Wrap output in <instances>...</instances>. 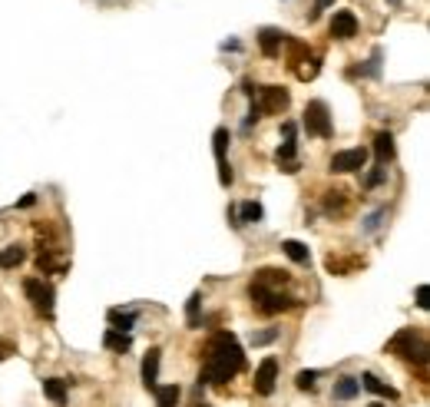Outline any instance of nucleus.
Instances as JSON below:
<instances>
[{
	"label": "nucleus",
	"instance_id": "nucleus-25",
	"mask_svg": "<svg viewBox=\"0 0 430 407\" xmlns=\"http://www.w3.org/2000/svg\"><path fill=\"white\" fill-rule=\"evenodd\" d=\"M199 305H202V295L195 291L189 305H186V318H189V328H199Z\"/></svg>",
	"mask_w": 430,
	"mask_h": 407
},
{
	"label": "nucleus",
	"instance_id": "nucleus-12",
	"mask_svg": "<svg viewBox=\"0 0 430 407\" xmlns=\"http://www.w3.org/2000/svg\"><path fill=\"white\" fill-rule=\"evenodd\" d=\"M275 163L282 166V172H298V143H295V136H288L282 146H278Z\"/></svg>",
	"mask_w": 430,
	"mask_h": 407
},
{
	"label": "nucleus",
	"instance_id": "nucleus-27",
	"mask_svg": "<svg viewBox=\"0 0 430 407\" xmlns=\"http://www.w3.org/2000/svg\"><path fill=\"white\" fill-rule=\"evenodd\" d=\"M384 176H387V169L384 166H377L371 172V176H368V189H374V186H381V182H384Z\"/></svg>",
	"mask_w": 430,
	"mask_h": 407
},
{
	"label": "nucleus",
	"instance_id": "nucleus-20",
	"mask_svg": "<svg viewBox=\"0 0 430 407\" xmlns=\"http://www.w3.org/2000/svg\"><path fill=\"white\" fill-rule=\"evenodd\" d=\"M282 252L292 258V262H298V265H308V258H312L308 245H301V242H295V239H285L282 242Z\"/></svg>",
	"mask_w": 430,
	"mask_h": 407
},
{
	"label": "nucleus",
	"instance_id": "nucleus-11",
	"mask_svg": "<svg viewBox=\"0 0 430 407\" xmlns=\"http://www.w3.org/2000/svg\"><path fill=\"white\" fill-rule=\"evenodd\" d=\"M159 361H163V351H159V347H149L146 361H143V384H146L149 391L159 388Z\"/></svg>",
	"mask_w": 430,
	"mask_h": 407
},
{
	"label": "nucleus",
	"instance_id": "nucleus-24",
	"mask_svg": "<svg viewBox=\"0 0 430 407\" xmlns=\"http://www.w3.org/2000/svg\"><path fill=\"white\" fill-rule=\"evenodd\" d=\"M179 384H165V388H156V407H179Z\"/></svg>",
	"mask_w": 430,
	"mask_h": 407
},
{
	"label": "nucleus",
	"instance_id": "nucleus-13",
	"mask_svg": "<svg viewBox=\"0 0 430 407\" xmlns=\"http://www.w3.org/2000/svg\"><path fill=\"white\" fill-rule=\"evenodd\" d=\"M285 37H288V33H282V30H271V27H265V30L258 33V44H262V53H265V57H278V50H282Z\"/></svg>",
	"mask_w": 430,
	"mask_h": 407
},
{
	"label": "nucleus",
	"instance_id": "nucleus-35",
	"mask_svg": "<svg viewBox=\"0 0 430 407\" xmlns=\"http://www.w3.org/2000/svg\"><path fill=\"white\" fill-rule=\"evenodd\" d=\"M199 407H208V404H199Z\"/></svg>",
	"mask_w": 430,
	"mask_h": 407
},
{
	"label": "nucleus",
	"instance_id": "nucleus-10",
	"mask_svg": "<svg viewBox=\"0 0 430 407\" xmlns=\"http://www.w3.org/2000/svg\"><path fill=\"white\" fill-rule=\"evenodd\" d=\"M331 37H334V40H351V37H357L355 10H334V17H331Z\"/></svg>",
	"mask_w": 430,
	"mask_h": 407
},
{
	"label": "nucleus",
	"instance_id": "nucleus-23",
	"mask_svg": "<svg viewBox=\"0 0 430 407\" xmlns=\"http://www.w3.org/2000/svg\"><path fill=\"white\" fill-rule=\"evenodd\" d=\"M44 394L53 401V404H63V401H66V381H60V377H46Z\"/></svg>",
	"mask_w": 430,
	"mask_h": 407
},
{
	"label": "nucleus",
	"instance_id": "nucleus-33",
	"mask_svg": "<svg viewBox=\"0 0 430 407\" xmlns=\"http://www.w3.org/2000/svg\"><path fill=\"white\" fill-rule=\"evenodd\" d=\"M391 3H394V7H401V3H404V0H391Z\"/></svg>",
	"mask_w": 430,
	"mask_h": 407
},
{
	"label": "nucleus",
	"instance_id": "nucleus-4",
	"mask_svg": "<svg viewBox=\"0 0 430 407\" xmlns=\"http://www.w3.org/2000/svg\"><path fill=\"white\" fill-rule=\"evenodd\" d=\"M305 129H308V136H321V139L334 136V123L328 116V103L312 100V103L305 106Z\"/></svg>",
	"mask_w": 430,
	"mask_h": 407
},
{
	"label": "nucleus",
	"instance_id": "nucleus-9",
	"mask_svg": "<svg viewBox=\"0 0 430 407\" xmlns=\"http://www.w3.org/2000/svg\"><path fill=\"white\" fill-rule=\"evenodd\" d=\"M275 381H278V361L275 358H265V361L258 364V371H255V394H268L275 391Z\"/></svg>",
	"mask_w": 430,
	"mask_h": 407
},
{
	"label": "nucleus",
	"instance_id": "nucleus-32",
	"mask_svg": "<svg viewBox=\"0 0 430 407\" xmlns=\"http://www.w3.org/2000/svg\"><path fill=\"white\" fill-rule=\"evenodd\" d=\"M33 202H37V196H33V192H27V196L20 199V202H17V206H20V209H30V206H33Z\"/></svg>",
	"mask_w": 430,
	"mask_h": 407
},
{
	"label": "nucleus",
	"instance_id": "nucleus-22",
	"mask_svg": "<svg viewBox=\"0 0 430 407\" xmlns=\"http://www.w3.org/2000/svg\"><path fill=\"white\" fill-rule=\"evenodd\" d=\"M103 345L109 347V351H119V354H123V351H129L133 338H129L126 332H113V328H109V332L103 334Z\"/></svg>",
	"mask_w": 430,
	"mask_h": 407
},
{
	"label": "nucleus",
	"instance_id": "nucleus-16",
	"mask_svg": "<svg viewBox=\"0 0 430 407\" xmlns=\"http://www.w3.org/2000/svg\"><path fill=\"white\" fill-rule=\"evenodd\" d=\"M394 152H397V150H394V136H391V133H377V136H374V156L381 159V166L394 159Z\"/></svg>",
	"mask_w": 430,
	"mask_h": 407
},
{
	"label": "nucleus",
	"instance_id": "nucleus-30",
	"mask_svg": "<svg viewBox=\"0 0 430 407\" xmlns=\"http://www.w3.org/2000/svg\"><path fill=\"white\" fill-rule=\"evenodd\" d=\"M275 334H278V332H262V334H255V345H268V341H275Z\"/></svg>",
	"mask_w": 430,
	"mask_h": 407
},
{
	"label": "nucleus",
	"instance_id": "nucleus-29",
	"mask_svg": "<svg viewBox=\"0 0 430 407\" xmlns=\"http://www.w3.org/2000/svg\"><path fill=\"white\" fill-rule=\"evenodd\" d=\"M331 3H334V0H314V10L308 14V20H318V17H321V10H325V7H331Z\"/></svg>",
	"mask_w": 430,
	"mask_h": 407
},
{
	"label": "nucleus",
	"instance_id": "nucleus-1",
	"mask_svg": "<svg viewBox=\"0 0 430 407\" xmlns=\"http://www.w3.org/2000/svg\"><path fill=\"white\" fill-rule=\"evenodd\" d=\"M245 368V351L238 347L235 334L232 332H219L212 334V341L206 345V364H202V374L199 381H208V384H225L232 381Z\"/></svg>",
	"mask_w": 430,
	"mask_h": 407
},
{
	"label": "nucleus",
	"instance_id": "nucleus-14",
	"mask_svg": "<svg viewBox=\"0 0 430 407\" xmlns=\"http://www.w3.org/2000/svg\"><path fill=\"white\" fill-rule=\"evenodd\" d=\"M357 381H361V388H364V391L377 394V397H387V401H397V391H394L391 384H384L381 377H374V374H364V377H357Z\"/></svg>",
	"mask_w": 430,
	"mask_h": 407
},
{
	"label": "nucleus",
	"instance_id": "nucleus-2",
	"mask_svg": "<svg viewBox=\"0 0 430 407\" xmlns=\"http://www.w3.org/2000/svg\"><path fill=\"white\" fill-rule=\"evenodd\" d=\"M387 351L397 354V358H407V361L427 364V341H424V334L414 332V328H404V332L394 334V338L387 341Z\"/></svg>",
	"mask_w": 430,
	"mask_h": 407
},
{
	"label": "nucleus",
	"instance_id": "nucleus-7",
	"mask_svg": "<svg viewBox=\"0 0 430 407\" xmlns=\"http://www.w3.org/2000/svg\"><path fill=\"white\" fill-rule=\"evenodd\" d=\"M229 129L225 126H219L215 133H212V146H215V163H219V182H222L225 189L232 186V179H235V172H232V166H229V159H225V150H229Z\"/></svg>",
	"mask_w": 430,
	"mask_h": 407
},
{
	"label": "nucleus",
	"instance_id": "nucleus-15",
	"mask_svg": "<svg viewBox=\"0 0 430 407\" xmlns=\"http://www.w3.org/2000/svg\"><path fill=\"white\" fill-rule=\"evenodd\" d=\"M331 394H334V401H351V397L361 394V381H357V377H338Z\"/></svg>",
	"mask_w": 430,
	"mask_h": 407
},
{
	"label": "nucleus",
	"instance_id": "nucleus-6",
	"mask_svg": "<svg viewBox=\"0 0 430 407\" xmlns=\"http://www.w3.org/2000/svg\"><path fill=\"white\" fill-rule=\"evenodd\" d=\"M288 103H292V96H288L285 87H262V93H258V103H255V106H258V113L275 116V113H285Z\"/></svg>",
	"mask_w": 430,
	"mask_h": 407
},
{
	"label": "nucleus",
	"instance_id": "nucleus-34",
	"mask_svg": "<svg viewBox=\"0 0 430 407\" xmlns=\"http://www.w3.org/2000/svg\"><path fill=\"white\" fill-rule=\"evenodd\" d=\"M371 407H384V404H371Z\"/></svg>",
	"mask_w": 430,
	"mask_h": 407
},
{
	"label": "nucleus",
	"instance_id": "nucleus-28",
	"mask_svg": "<svg viewBox=\"0 0 430 407\" xmlns=\"http://www.w3.org/2000/svg\"><path fill=\"white\" fill-rule=\"evenodd\" d=\"M417 305H420V308H430V288L427 285H417Z\"/></svg>",
	"mask_w": 430,
	"mask_h": 407
},
{
	"label": "nucleus",
	"instance_id": "nucleus-18",
	"mask_svg": "<svg viewBox=\"0 0 430 407\" xmlns=\"http://www.w3.org/2000/svg\"><path fill=\"white\" fill-rule=\"evenodd\" d=\"M27 262V248L24 245H7L3 252H0V269H17V265H24Z\"/></svg>",
	"mask_w": 430,
	"mask_h": 407
},
{
	"label": "nucleus",
	"instance_id": "nucleus-19",
	"mask_svg": "<svg viewBox=\"0 0 430 407\" xmlns=\"http://www.w3.org/2000/svg\"><path fill=\"white\" fill-rule=\"evenodd\" d=\"M262 215H265V212H262V206H258V202H242V206L235 209L238 228H242V226H252V222H258Z\"/></svg>",
	"mask_w": 430,
	"mask_h": 407
},
{
	"label": "nucleus",
	"instance_id": "nucleus-26",
	"mask_svg": "<svg viewBox=\"0 0 430 407\" xmlns=\"http://www.w3.org/2000/svg\"><path fill=\"white\" fill-rule=\"evenodd\" d=\"M314 381H318V371H301V374L295 377V384L301 391H314Z\"/></svg>",
	"mask_w": 430,
	"mask_h": 407
},
{
	"label": "nucleus",
	"instance_id": "nucleus-31",
	"mask_svg": "<svg viewBox=\"0 0 430 407\" xmlns=\"http://www.w3.org/2000/svg\"><path fill=\"white\" fill-rule=\"evenodd\" d=\"M10 354H14V345H10V341H0V361H7Z\"/></svg>",
	"mask_w": 430,
	"mask_h": 407
},
{
	"label": "nucleus",
	"instance_id": "nucleus-21",
	"mask_svg": "<svg viewBox=\"0 0 430 407\" xmlns=\"http://www.w3.org/2000/svg\"><path fill=\"white\" fill-rule=\"evenodd\" d=\"M109 325H113V332H129L136 325V311H123V308H109Z\"/></svg>",
	"mask_w": 430,
	"mask_h": 407
},
{
	"label": "nucleus",
	"instance_id": "nucleus-8",
	"mask_svg": "<svg viewBox=\"0 0 430 407\" xmlns=\"http://www.w3.org/2000/svg\"><path fill=\"white\" fill-rule=\"evenodd\" d=\"M368 163V150H341L331 156V172H357Z\"/></svg>",
	"mask_w": 430,
	"mask_h": 407
},
{
	"label": "nucleus",
	"instance_id": "nucleus-17",
	"mask_svg": "<svg viewBox=\"0 0 430 407\" xmlns=\"http://www.w3.org/2000/svg\"><path fill=\"white\" fill-rule=\"evenodd\" d=\"M288 282V271L282 269H262V271H255V285H262V288H278Z\"/></svg>",
	"mask_w": 430,
	"mask_h": 407
},
{
	"label": "nucleus",
	"instance_id": "nucleus-3",
	"mask_svg": "<svg viewBox=\"0 0 430 407\" xmlns=\"http://www.w3.org/2000/svg\"><path fill=\"white\" fill-rule=\"evenodd\" d=\"M252 302L255 308L262 311V315H278V311H288V308H295L298 298H288V295H278L275 288H262V285H255L252 282Z\"/></svg>",
	"mask_w": 430,
	"mask_h": 407
},
{
	"label": "nucleus",
	"instance_id": "nucleus-5",
	"mask_svg": "<svg viewBox=\"0 0 430 407\" xmlns=\"http://www.w3.org/2000/svg\"><path fill=\"white\" fill-rule=\"evenodd\" d=\"M24 291H27V298L33 305H37V311L40 315H53V298H57V291H53V285L50 282H44V278H27L24 282Z\"/></svg>",
	"mask_w": 430,
	"mask_h": 407
}]
</instances>
